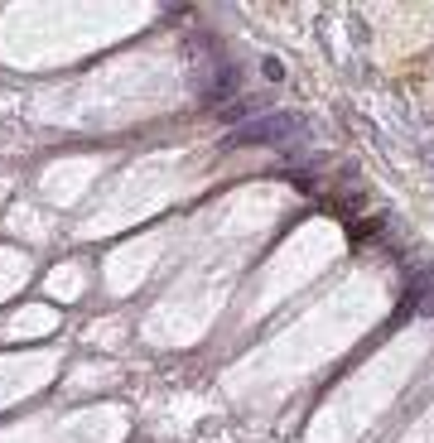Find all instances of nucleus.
<instances>
[{"mask_svg": "<svg viewBox=\"0 0 434 443\" xmlns=\"http://www.w3.org/2000/svg\"><path fill=\"white\" fill-rule=\"evenodd\" d=\"M236 87H241V78H236V68H222V73H217V82H213V87H208V92H203V102H208V107H222V102H227V97H232Z\"/></svg>", "mask_w": 434, "mask_h": 443, "instance_id": "2", "label": "nucleus"}, {"mask_svg": "<svg viewBox=\"0 0 434 443\" xmlns=\"http://www.w3.org/2000/svg\"><path fill=\"white\" fill-rule=\"evenodd\" d=\"M304 130V120L295 116V111H261V116H251V120H241L227 140H222V150H261V145H285L290 135H300Z\"/></svg>", "mask_w": 434, "mask_h": 443, "instance_id": "1", "label": "nucleus"}, {"mask_svg": "<svg viewBox=\"0 0 434 443\" xmlns=\"http://www.w3.org/2000/svg\"><path fill=\"white\" fill-rule=\"evenodd\" d=\"M261 73H266V82H285V63H280L275 53H266V58H261Z\"/></svg>", "mask_w": 434, "mask_h": 443, "instance_id": "3", "label": "nucleus"}]
</instances>
